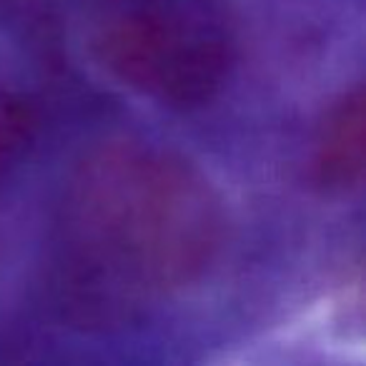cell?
I'll return each instance as SVG.
<instances>
[{
	"mask_svg": "<svg viewBox=\"0 0 366 366\" xmlns=\"http://www.w3.org/2000/svg\"><path fill=\"white\" fill-rule=\"evenodd\" d=\"M221 226L219 199L191 166L151 148H108L68 189L63 266L86 296L131 306L199 276Z\"/></svg>",
	"mask_w": 366,
	"mask_h": 366,
	"instance_id": "obj_1",
	"label": "cell"
},
{
	"mask_svg": "<svg viewBox=\"0 0 366 366\" xmlns=\"http://www.w3.org/2000/svg\"><path fill=\"white\" fill-rule=\"evenodd\" d=\"M103 51L123 81L163 98H189L214 83L221 53L176 16L133 13L106 28Z\"/></svg>",
	"mask_w": 366,
	"mask_h": 366,
	"instance_id": "obj_2",
	"label": "cell"
},
{
	"mask_svg": "<svg viewBox=\"0 0 366 366\" xmlns=\"http://www.w3.org/2000/svg\"><path fill=\"white\" fill-rule=\"evenodd\" d=\"M316 168L324 183L349 189L364 173V96L356 88L329 113L319 138Z\"/></svg>",
	"mask_w": 366,
	"mask_h": 366,
	"instance_id": "obj_3",
	"label": "cell"
}]
</instances>
